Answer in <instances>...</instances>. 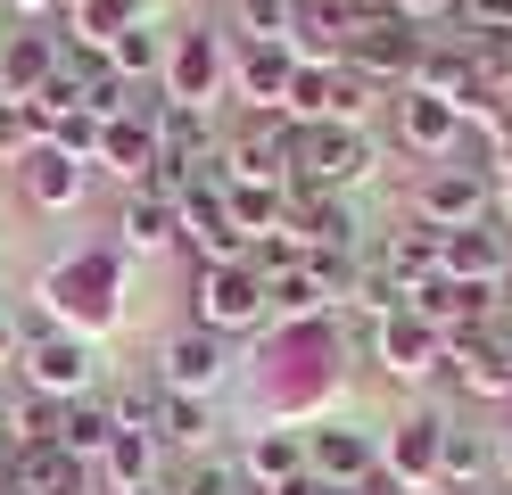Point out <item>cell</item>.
<instances>
[{"instance_id":"cell-1","label":"cell","mask_w":512,"mask_h":495,"mask_svg":"<svg viewBox=\"0 0 512 495\" xmlns=\"http://www.w3.org/2000/svg\"><path fill=\"white\" fill-rule=\"evenodd\" d=\"M339 330L331 322H281L265 347V396L273 413H323L339 396Z\"/></svg>"},{"instance_id":"cell-2","label":"cell","mask_w":512,"mask_h":495,"mask_svg":"<svg viewBox=\"0 0 512 495\" xmlns=\"http://www.w3.org/2000/svg\"><path fill=\"white\" fill-rule=\"evenodd\" d=\"M42 297H50V314L67 322L75 339H100V330H116V314H124V264L108 248H83L67 264H50Z\"/></svg>"},{"instance_id":"cell-3","label":"cell","mask_w":512,"mask_h":495,"mask_svg":"<svg viewBox=\"0 0 512 495\" xmlns=\"http://www.w3.org/2000/svg\"><path fill=\"white\" fill-rule=\"evenodd\" d=\"M372 165H380V149H372V132L364 124H290V190H356V182H372Z\"/></svg>"},{"instance_id":"cell-4","label":"cell","mask_w":512,"mask_h":495,"mask_svg":"<svg viewBox=\"0 0 512 495\" xmlns=\"http://www.w3.org/2000/svg\"><path fill=\"white\" fill-rule=\"evenodd\" d=\"M273 314L265 297V273L240 256V264H199V281H190V322L215 330V339H232V330H256Z\"/></svg>"},{"instance_id":"cell-5","label":"cell","mask_w":512,"mask_h":495,"mask_svg":"<svg viewBox=\"0 0 512 495\" xmlns=\"http://www.w3.org/2000/svg\"><path fill=\"white\" fill-rule=\"evenodd\" d=\"M488 215H496V174L488 165H430L413 182V223H430V231H471Z\"/></svg>"},{"instance_id":"cell-6","label":"cell","mask_w":512,"mask_h":495,"mask_svg":"<svg viewBox=\"0 0 512 495\" xmlns=\"http://www.w3.org/2000/svg\"><path fill=\"white\" fill-rule=\"evenodd\" d=\"M422 50H430V33L405 25L397 9H364V25L347 33V66H356V75H372L380 91H405L413 66H422Z\"/></svg>"},{"instance_id":"cell-7","label":"cell","mask_w":512,"mask_h":495,"mask_svg":"<svg viewBox=\"0 0 512 495\" xmlns=\"http://www.w3.org/2000/svg\"><path fill=\"white\" fill-rule=\"evenodd\" d=\"M166 99L174 108H215L223 91H232V33H207V25H190L174 33V50H166Z\"/></svg>"},{"instance_id":"cell-8","label":"cell","mask_w":512,"mask_h":495,"mask_svg":"<svg viewBox=\"0 0 512 495\" xmlns=\"http://www.w3.org/2000/svg\"><path fill=\"white\" fill-rule=\"evenodd\" d=\"M91 380H100V347H91V339H75V330L25 339V388H34V396L75 405V396H91Z\"/></svg>"},{"instance_id":"cell-9","label":"cell","mask_w":512,"mask_h":495,"mask_svg":"<svg viewBox=\"0 0 512 495\" xmlns=\"http://www.w3.org/2000/svg\"><path fill=\"white\" fill-rule=\"evenodd\" d=\"M223 372H232V347L215 339V330H174L166 347H157V388L166 396H215L223 388Z\"/></svg>"},{"instance_id":"cell-10","label":"cell","mask_w":512,"mask_h":495,"mask_svg":"<svg viewBox=\"0 0 512 495\" xmlns=\"http://www.w3.org/2000/svg\"><path fill=\"white\" fill-rule=\"evenodd\" d=\"M306 471L323 487H364L380 471V438L356 429V421H314L306 429Z\"/></svg>"},{"instance_id":"cell-11","label":"cell","mask_w":512,"mask_h":495,"mask_svg":"<svg viewBox=\"0 0 512 495\" xmlns=\"http://www.w3.org/2000/svg\"><path fill=\"white\" fill-rule=\"evenodd\" d=\"M504 264H512V231L488 215V223H471V231H438V273L446 281H463V289H488L504 281Z\"/></svg>"},{"instance_id":"cell-12","label":"cell","mask_w":512,"mask_h":495,"mask_svg":"<svg viewBox=\"0 0 512 495\" xmlns=\"http://www.w3.org/2000/svg\"><path fill=\"white\" fill-rule=\"evenodd\" d=\"M389 124H397V141L413 149V157H430V165H446V149H455L463 141V108H455V99H430V91H389Z\"/></svg>"},{"instance_id":"cell-13","label":"cell","mask_w":512,"mask_h":495,"mask_svg":"<svg viewBox=\"0 0 512 495\" xmlns=\"http://www.w3.org/2000/svg\"><path fill=\"white\" fill-rule=\"evenodd\" d=\"M223 182H273L290 190V116H248L223 141Z\"/></svg>"},{"instance_id":"cell-14","label":"cell","mask_w":512,"mask_h":495,"mask_svg":"<svg viewBox=\"0 0 512 495\" xmlns=\"http://www.w3.org/2000/svg\"><path fill=\"white\" fill-rule=\"evenodd\" d=\"M372 363H380L389 380H438V372H446V339H438L422 314H405V306H397L389 322L372 330Z\"/></svg>"},{"instance_id":"cell-15","label":"cell","mask_w":512,"mask_h":495,"mask_svg":"<svg viewBox=\"0 0 512 495\" xmlns=\"http://www.w3.org/2000/svg\"><path fill=\"white\" fill-rule=\"evenodd\" d=\"M438 446H446V421L438 413H405L389 438H380V471L413 495H438Z\"/></svg>"},{"instance_id":"cell-16","label":"cell","mask_w":512,"mask_h":495,"mask_svg":"<svg viewBox=\"0 0 512 495\" xmlns=\"http://www.w3.org/2000/svg\"><path fill=\"white\" fill-rule=\"evenodd\" d=\"M298 75V50L290 42H232V91L248 99V116H281Z\"/></svg>"},{"instance_id":"cell-17","label":"cell","mask_w":512,"mask_h":495,"mask_svg":"<svg viewBox=\"0 0 512 495\" xmlns=\"http://www.w3.org/2000/svg\"><path fill=\"white\" fill-rule=\"evenodd\" d=\"M290 231L306 248H331V256H364V223H356V198L339 190H290Z\"/></svg>"},{"instance_id":"cell-18","label":"cell","mask_w":512,"mask_h":495,"mask_svg":"<svg viewBox=\"0 0 512 495\" xmlns=\"http://www.w3.org/2000/svg\"><path fill=\"white\" fill-rule=\"evenodd\" d=\"M240 479L265 495V487H290V479H306V429H290V421H273V429H256L248 438V454H240Z\"/></svg>"},{"instance_id":"cell-19","label":"cell","mask_w":512,"mask_h":495,"mask_svg":"<svg viewBox=\"0 0 512 495\" xmlns=\"http://www.w3.org/2000/svg\"><path fill=\"white\" fill-rule=\"evenodd\" d=\"M364 256H372L380 273H389V281L413 297V289H422V281L438 273V231H430V223H397V231H380V240H372Z\"/></svg>"},{"instance_id":"cell-20","label":"cell","mask_w":512,"mask_h":495,"mask_svg":"<svg viewBox=\"0 0 512 495\" xmlns=\"http://www.w3.org/2000/svg\"><path fill=\"white\" fill-rule=\"evenodd\" d=\"M157 471H166V438H157V429H116L108 454H100V479H108L116 495L157 487Z\"/></svg>"},{"instance_id":"cell-21","label":"cell","mask_w":512,"mask_h":495,"mask_svg":"<svg viewBox=\"0 0 512 495\" xmlns=\"http://www.w3.org/2000/svg\"><path fill=\"white\" fill-rule=\"evenodd\" d=\"M91 165H108L116 182L149 190V174H157V124H141V116H116V124H100V157H91Z\"/></svg>"},{"instance_id":"cell-22","label":"cell","mask_w":512,"mask_h":495,"mask_svg":"<svg viewBox=\"0 0 512 495\" xmlns=\"http://www.w3.org/2000/svg\"><path fill=\"white\" fill-rule=\"evenodd\" d=\"M50 75H58L50 33H0V99H34Z\"/></svg>"},{"instance_id":"cell-23","label":"cell","mask_w":512,"mask_h":495,"mask_svg":"<svg viewBox=\"0 0 512 495\" xmlns=\"http://www.w3.org/2000/svg\"><path fill=\"white\" fill-rule=\"evenodd\" d=\"M17 182H25V198H34V207H75V198H83V165H75L67 149L34 141V149L17 157Z\"/></svg>"},{"instance_id":"cell-24","label":"cell","mask_w":512,"mask_h":495,"mask_svg":"<svg viewBox=\"0 0 512 495\" xmlns=\"http://www.w3.org/2000/svg\"><path fill=\"white\" fill-rule=\"evenodd\" d=\"M488 471H496V446L479 438V429H455V421H446V446H438V487H446V495H479V487H488Z\"/></svg>"},{"instance_id":"cell-25","label":"cell","mask_w":512,"mask_h":495,"mask_svg":"<svg viewBox=\"0 0 512 495\" xmlns=\"http://www.w3.org/2000/svg\"><path fill=\"white\" fill-rule=\"evenodd\" d=\"M223 215H232L240 240H265V231L290 223V190H273V182H223Z\"/></svg>"},{"instance_id":"cell-26","label":"cell","mask_w":512,"mask_h":495,"mask_svg":"<svg viewBox=\"0 0 512 495\" xmlns=\"http://www.w3.org/2000/svg\"><path fill=\"white\" fill-rule=\"evenodd\" d=\"M108 438H116V413L100 405V396H75V405H58V446H67L75 462H91V471H100Z\"/></svg>"},{"instance_id":"cell-27","label":"cell","mask_w":512,"mask_h":495,"mask_svg":"<svg viewBox=\"0 0 512 495\" xmlns=\"http://www.w3.org/2000/svg\"><path fill=\"white\" fill-rule=\"evenodd\" d=\"M166 50H174V33H157L141 17V25H124L116 42H108V66H116L124 83H157V75H166Z\"/></svg>"},{"instance_id":"cell-28","label":"cell","mask_w":512,"mask_h":495,"mask_svg":"<svg viewBox=\"0 0 512 495\" xmlns=\"http://www.w3.org/2000/svg\"><path fill=\"white\" fill-rule=\"evenodd\" d=\"M265 297H273V322H331V314H339V297L314 281L306 264H298V273H273Z\"/></svg>"},{"instance_id":"cell-29","label":"cell","mask_w":512,"mask_h":495,"mask_svg":"<svg viewBox=\"0 0 512 495\" xmlns=\"http://www.w3.org/2000/svg\"><path fill=\"white\" fill-rule=\"evenodd\" d=\"M116 231H124V248H166V240H182V223H174V198H157V190H133L124 198V215H116Z\"/></svg>"},{"instance_id":"cell-30","label":"cell","mask_w":512,"mask_h":495,"mask_svg":"<svg viewBox=\"0 0 512 495\" xmlns=\"http://www.w3.org/2000/svg\"><path fill=\"white\" fill-rule=\"evenodd\" d=\"M67 9H75V50H108L124 25H141V17H149L141 0H67Z\"/></svg>"},{"instance_id":"cell-31","label":"cell","mask_w":512,"mask_h":495,"mask_svg":"<svg viewBox=\"0 0 512 495\" xmlns=\"http://www.w3.org/2000/svg\"><path fill=\"white\" fill-rule=\"evenodd\" d=\"M157 438H166V446H207L215 438L207 396H166V405H157Z\"/></svg>"},{"instance_id":"cell-32","label":"cell","mask_w":512,"mask_h":495,"mask_svg":"<svg viewBox=\"0 0 512 495\" xmlns=\"http://www.w3.org/2000/svg\"><path fill=\"white\" fill-rule=\"evenodd\" d=\"M298 0H240V42H290Z\"/></svg>"},{"instance_id":"cell-33","label":"cell","mask_w":512,"mask_h":495,"mask_svg":"<svg viewBox=\"0 0 512 495\" xmlns=\"http://www.w3.org/2000/svg\"><path fill=\"white\" fill-rule=\"evenodd\" d=\"M34 141H50V116L34 99H0V157H25Z\"/></svg>"},{"instance_id":"cell-34","label":"cell","mask_w":512,"mask_h":495,"mask_svg":"<svg viewBox=\"0 0 512 495\" xmlns=\"http://www.w3.org/2000/svg\"><path fill=\"white\" fill-rule=\"evenodd\" d=\"M50 149H67L75 165H91V157H100V116H91V108H67V116H50Z\"/></svg>"},{"instance_id":"cell-35","label":"cell","mask_w":512,"mask_h":495,"mask_svg":"<svg viewBox=\"0 0 512 495\" xmlns=\"http://www.w3.org/2000/svg\"><path fill=\"white\" fill-rule=\"evenodd\" d=\"M174 495H248V479H240V462L207 454V462H190V471L174 479Z\"/></svg>"},{"instance_id":"cell-36","label":"cell","mask_w":512,"mask_h":495,"mask_svg":"<svg viewBox=\"0 0 512 495\" xmlns=\"http://www.w3.org/2000/svg\"><path fill=\"white\" fill-rule=\"evenodd\" d=\"M389 9H397L405 25H422V33H430V25H446V17H455V0H389Z\"/></svg>"},{"instance_id":"cell-37","label":"cell","mask_w":512,"mask_h":495,"mask_svg":"<svg viewBox=\"0 0 512 495\" xmlns=\"http://www.w3.org/2000/svg\"><path fill=\"white\" fill-rule=\"evenodd\" d=\"M9 355H25V330H17V314H9V306H0V363H9Z\"/></svg>"},{"instance_id":"cell-38","label":"cell","mask_w":512,"mask_h":495,"mask_svg":"<svg viewBox=\"0 0 512 495\" xmlns=\"http://www.w3.org/2000/svg\"><path fill=\"white\" fill-rule=\"evenodd\" d=\"M488 446H496V479L512 487V429H496V438H488Z\"/></svg>"},{"instance_id":"cell-39","label":"cell","mask_w":512,"mask_h":495,"mask_svg":"<svg viewBox=\"0 0 512 495\" xmlns=\"http://www.w3.org/2000/svg\"><path fill=\"white\" fill-rule=\"evenodd\" d=\"M496 223L512 231V165H504V174H496Z\"/></svg>"},{"instance_id":"cell-40","label":"cell","mask_w":512,"mask_h":495,"mask_svg":"<svg viewBox=\"0 0 512 495\" xmlns=\"http://www.w3.org/2000/svg\"><path fill=\"white\" fill-rule=\"evenodd\" d=\"M9 9H25V17H42V9H58V0H9Z\"/></svg>"},{"instance_id":"cell-41","label":"cell","mask_w":512,"mask_h":495,"mask_svg":"<svg viewBox=\"0 0 512 495\" xmlns=\"http://www.w3.org/2000/svg\"><path fill=\"white\" fill-rule=\"evenodd\" d=\"M9 454H17V446H9V438H0V479H9Z\"/></svg>"},{"instance_id":"cell-42","label":"cell","mask_w":512,"mask_h":495,"mask_svg":"<svg viewBox=\"0 0 512 495\" xmlns=\"http://www.w3.org/2000/svg\"><path fill=\"white\" fill-rule=\"evenodd\" d=\"M0 438H9V396H0Z\"/></svg>"},{"instance_id":"cell-43","label":"cell","mask_w":512,"mask_h":495,"mask_svg":"<svg viewBox=\"0 0 512 495\" xmlns=\"http://www.w3.org/2000/svg\"><path fill=\"white\" fill-rule=\"evenodd\" d=\"M438 495H446V487H438ZM479 495H488V487H479Z\"/></svg>"},{"instance_id":"cell-44","label":"cell","mask_w":512,"mask_h":495,"mask_svg":"<svg viewBox=\"0 0 512 495\" xmlns=\"http://www.w3.org/2000/svg\"><path fill=\"white\" fill-rule=\"evenodd\" d=\"M232 9H240V0H232Z\"/></svg>"}]
</instances>
